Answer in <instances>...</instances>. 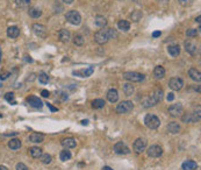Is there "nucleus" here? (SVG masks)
Segmentation results:
<instances>
[{"mask_svg":"<svg viewBox=\"0 0 201 170\" xmlns=\"http://www.w3.org/2000/svg\"><path fill=\"white\" fill-rule=\"evenodd\" d=\"M123 78L130 83H138L144 79V75L140 72H135V71H127L123 74Z\"/></svg>","mask_w":201,"mask_h":170,"instance_id":"4","label":"nucleus"},{"mask_svg":"<svg viewBox=\"0 0 201 170\" xmlns=\"http://www.w3.org/2000/svg\"><path fill=\"white\" fill-rule=\"evenodd\" d=\"M184 112V107L183 105L178 103V104H172V105L169 107V114L171 117H178V115H181Z\"/></svg>","mask_w":201,"mask_h":170,"instance_id":"9","label":"nucleus"},{"mask_svg":"<svg viewBox=\"0 0 201 170\" xmlns=\"http://www.w3.org/2000/svg\"><path fill=\"white\" fill-rule=\"evenodd\" d=\"M26 61L27 62H33V59H30V56H26Z\"/></svg>","mask_w":201,"mask_h":170,"instance_id":"51","label":"nucleus"},{"mask_svg":"<svg viewBox=\"0 0 201 170\" xmlns=\"http://www.w3.org/2000/svg\"><path fill=\"white\" fill-rule=\"evenodd\" d=\"M167 130L170 133H172V134H177V133H179V130H180V126H179L178 123L171 121V123H167Z\"/></svg>","mask_w":201,"mask_h":170,"instance_id":"22","label":"nucleus"},{"mask_svg":"<svg viewBox=\"0 0 201 170\" xmlns=\"http://www.w3.org/2000/svg\"><path fill=\"white\" fill-rule=\"evenodd\" d=\"M183 121L184 123H192V114L191 113H186L183 117Z\"/></svg>","mask_w":201,"mask_h":170,"instance_id":"42","label":"nucleus"},{"mask_svg":"<svg viewBox=\"0 0 201 170\" xmlns=\"http://www.w3.org/2000/svg\"><path fill=\"white\" fill-rule=\"evenodd\" d=\"M147 153H148V156H150V157H159L163 154V148L158 145H152L148 148Z\"/></svg>","mask_w":201,"mask_h":170,"instance_id":"11","label":"nucleus"},{"mask_svg":"<svg viewBox=\"0 0 201 170\" xmlns=\"http://www.w3.org/2000/svg\"><path fill=\"white\" fill-rule=\"evenodd\" d=\"M17 170H29V169H28V167H27L26 164L20 162V163L17 164Z\"/></svg>","mask_w":201,"mask_h":170,"instance_id":"43","label":"nucleus"},{"mask_svg":"<svg viewBox=\"0 0 201 170\" xmlns=\"http://www.w3.org/2000/svg\"><path fill=\"white\" fill-rule=\"evenodd\" d=\"M179 4L180 5H183V6H188L191 5V2H192V0H178Z\"/></svg>","mask_w":201,"mask_h":170,"instance_id":"44","label":"nucleus"},{"mask_svg":"<svg viewBox=\"0 0 201 170\" xmlns=\"http://www.w3.org/2000/svg\"><path fill=\"white\" fill-rule=\"evenodd\" d=\"M41 94H42V97H44V98H47V97H49V96H50V92H49L48 90H42V92H41Z\"/></svg>","mask_w":201,"mask_h":170,"instance_id":"45","label":"nucleus"},{"mask_svg":"<svg viewBox=\"0 0 201 170\" xmlns=\"http://www.w3.org/2000/svg\"><path fill=\"white\" fill-rule=\"evenodd\" d=\"M93 71H94V68L93 66H88L87 69H80V70L73 71V75L79 77H88L92 75Z\"/></svg>","mask_w":201,"mask_h":170,"instance_id":"15","label":"nucleus"},{"mask_svg":"<svg viewBox=\"0 0 201 170\" xmlns=\"http://www.w3.org/2000/svg\"><path fill=\"white\" fill-rule=\"evenodd\" d=\"M188 76L193 79V81H195V82H200L201 81V74L199 70H196L195 68H191L190 70H188Z\"/></svg>","mask_w":201,"mask_h":170,"instance_id":"20","label":"nucleus"},{"mask_svg":"<svg viewBox=\"0 0 201 170\" xmlns=\"http://www.w3.org/2000/svg\"><path fill=\"white\" fill-rule=\"evenodd\" d=\"M105 100L103 99H94L92 101V107L93 108H102L103 106H105Z\"/></svg>","mask_w":201,"mask_h":170,"instance_id":"33","label":"nucleus"},{"mask_svg":"<svg viewBox=\"0 0 201 170\" xmlns=\"http://www.w3.org/2000/svg\"><path fill=\"white\" fill-rule=\"evenodd\" d=\"M59 157H61V160H62L63 162L69 161L70 158H71V153H70V150H68V149H64V150H62L61 154H59Z\"/></svg>","mask_w":201,"mask_h":170,"instance_id":"32","label":"nucleus"},{"mask_svg":"<svg viewBox=\"0 0 201 170\" xmlns=\"http://www.w3.org/2000/svg\"><path fill=\"white\" fill-rule=\"evenodd\" d=\"M102 170H113V169H112L110 167H107V165H106V167H103L102 168Z\"/></svg>","mask_w":201,"mask_h":170,"instance_id":"52","label":"nucleus"},{"mask_svg":"<svg viewBox=\"0 0 201 170\" xmlns=\"http://www.w3.org/2000/svg\"><path fill=\"white\" fill-rule=\"evenodd\" d=\"M134 108V104L129 100H125V101H121L119 105L116 106V112L120 113V114H126L129 113Z\"/></svg>","mask_w":201,"mask_h":170,"instance_id":"6","label":"nucleus"},{"mask_svg":"<svg viewBox=\"0 0 201 170\" xmlns=\"http://www.w3.org/2000/svg\"><path fill=\"white\" fill-rule=\"evenodd\" d=\"M154 75H155L156 78L161 79V78L165 76V69L163 66H161V65H158V66H156L155 70H154Z\"/></svg>","mask_w":201,"mask_h":170,"instance_id":"28","label":"nucleus"},{"mask_svg":"<svg viewBox=\"0 0 201 170\" xmlns=\"http://www.w3.org/2000/svg\"><path fill=\"white\" fill-rule=\"evenodd\" d=\"M117 37V32L114 28H106V29H100L94 34V40L99 44H105L110 40V39H116Z\"/></svg>","mask_w":201,"mask_h":170,"instance_id":"1","label":"nucleus"},{"mask_svg":"<svg viewBox=\"0 0 201 170\" xmlns=\"http://www.w3.org/2000/svg\"><path fill=\"white\" fill-rule=\"evenodd\" d=\"M65 19L69 24L75 25V26H78L81 22V15L77 11H69L65 14Z\"/></svg>","mask_w":201,"mask_h":170,"instance_id":"5","label":"nucleus"},{"mask_svg":"<svg viewBox=\"0 0 201 170\" xmlns=\"http://www.w3.org/2000/svg\"><path fill=\"white\" fill-rule=\"evenodd\" d=\"M20 35V29L17 28V26H11L7 29V36L11 39H17V36Z\"/></svg>","mask_w":201,"mask_h":170,"instance_id":"17","label":"nucleus"},{"mask_svg":"<svg viewBox=\"0 0 201 170\" xmlns=\"http://www.w3.org/2000/svg\"><path fill=\"white\" fill-rule=\"evenodd\" d=\"M169 86L172 89L173 91H179L184 86V81L181 78H179V77H173L169 82Z\"/></svg>","mask_w":201,"mask_h":170,"instance_id":"8","label":"nucleus"},{"mask_svg":"<svg viewBox=\"0 0 201 170\" xmlns=\"http://www.w3.org/2000/svg\"><path fill=\"white\" fill-rule=\"evenodd\" d=\"M184 47H185V50L187 51V53L190 54V55H196V54L199 53V48H198V44H196L195 42L191 41V40H187V41H185L184 43Z\"/></svg>","mask_w":201,"mask_h":170,"instance_id":"7","label":"nucleus"},{"mask_svg":"<svg viewBox=\"0 0 201 170\" xmlns=\"http://www.w3.org/2000/svg\"><path fill=\"white\" fill-rule=\"evenodd\" d=\"M181 168H183V170H196L198 169V163L193 160H187L183 163Z\"/></svg>","mask_w":201,"mask_h":170,"instance_id":"16","label":"nucleus"},{"mask_svg":"<svg viewBox=\"0 0 201 170\" xmlns=\"http://www.w3.org/2000/svg\"><path fill=\"white\" fill-rule=\"evenodd\" d=\"M62 146L65 148V149H69V148H75L76 147V140L75 139H72V138H66V139H64L62 140Z\"/></svg>","mask_w":201,"mask_h":170,"instance_id":"21","label":"nucleus"},{"mask_svg":"<svg viewBox=\"0 0 201 170\" xmlns=\"http://www.w3.org/2000/svg\"><path fill=\"white\" fill-rule=\"evenodd\" d=\"M161 32H154V33H152V36H154V37H158V36H161Z\"/></svg>","mask_w":201,"mask_h":170,"instance_id":"48","label":"nucleus"},{"mask_svg":"<svg viewBox=\"0 0 201 170\" xmlns=\"http://www.w3.org/2000/svg\"><path fill=\"white\" fill-rule=\"evenodd\" d=\"M163 97H164V92H163V90L159 88L155 89V90L152 91L151 96L144 101V106H145V107H150V106L157 105L158 103H161L162 100H163Z\"/></svg>","mask_w":201,"mask_h":170,"instance_id":"2","label":"nucleus"},{"mask_svg":"<svg viewBox=\"0 0 201 170\" xmlns=\"http://www.w3.org/2000/svg\"><path fill=\"white\" fill-rule=\"evenodd\" d=\"M29 154L33 158H40L43 153H42V149L39 147H32V148H29Z\"/></svg>","mask_w":201,"mask_h":170,"instance_id":"25","label":"nucleus"},{"mask_svg":"<svg viewBox=\"0 0 201 170\" xmlns=\"http://www.w3.org/2000/svg\"><path fill=\"white\" fill-rule=\"evenodd\" d=\"M5 99L7 100V101H9V103H12L13 105H15V100H14V93L13 92H8V93L5 94Z\"/></svg>","mask_w":201,"mask_h":170,"instance_id":"40","label":"nucleus"},{"mask_svg":"<svg viewBox=\"0 0 201 170\" xmlns=\"http://www.w3.org/2000/svg\"><path fill=\"white\" fill-rule=\"evenodd\" d=\"M73 43L76 46H83L84 44V37L81 35H76L73 39Z\"/></svg>","mask_w":201,"mask_h":170,"instance_id":"39","label":"nucleus"},{"mask_svg":"<svg viewBox=\"0 0 201 170\" xmlns=\"http://www.w3.org/2000/svg\"><path fill=\"white\" fill-rule=\"evenodd\" d=\"M58 35H59V40L62 42H69L70 41V32L68 29H61L58 32Z\"/></svg>","mask_w":201,"mask_h":170,"instance_id":"26","label":"nucleus"},{"mask_svg":"<svg viewBox=\"0 0 201 170\" xmlns=\"http://www.w3.org/2000/svg\"><path fill=\"white\" fill-rule=\"evenodd\" d=\"M114 152L120 155H125V154H129L130 149L125 142H117L114 145Z\"/></svg>","mask_w":201,"mask_h":170,"instance_id":"13","label":"nucleus"},{"mask_svg":"<svg viewBox=\"0 0 201 170\" xmlns=\"http://www.w3.org/2000/svg\"><path fill=\"white\" fill-rule=\"evenodd\" d=\"M117 27H119V29L123 30V32H128L129 28H130V24L127 20H120L117 22Z\"/></svg>","mask_w":201,"mask_h":170,"instance_id":"30","label":"nucleus"},{"mask_svg":"<svg viewBox=\"0 0 201 170\" xmlns=\"http://www.w3.org/2000/svg\"><path fill=\"white\" fill-rule=\"evenodd\" d=\"M29 15L32 17V18H40L41 15H42V11H41L40 8H36V7H32V8H29Z\"/></svg>","mask_w":201,"mask_h":170,"instance_id":"29","label":"nucleus"},{"mask_svg":"<svg viewBox=\"0 0 201 170\" xmlns=\"http://www.w3.org/2000/svg\"><path fill=\"white\" fill-rule=\"evenodd\" d=\"M0 170H7V168L4 167V165H0Z\"/></svg>","mask_w":201,"mask_h":170,"instance_id":"53","label":"nucleus"},{"mask_svg":"<svg viewBox=\"0 0 201 170\" xmlns=\"http://www.w3.org/2000/svg\"><path fill=\"white\" fill-rule=\"evenodd\" d=\"M123 92L126 96H132L134 93V86L132 85V83H126L125 85H123Z\"/></svg>","mask_w":201,"mask_h":170,"instance_id":"31","label":"nucleus"},{"mask_svg":"<svg viewBox=\"0 0 201 170\" xmlns=\"http://www.w3.org/2000/svg\"><path fill=\"white\" fill-rule=\"evenodd\" d=\"M134 150L140 154V153H143L147 148V140L145 139H142V138H138L137 140L134 142Z\"/></svg>","mask_w":201,"mask_h":170,"instance_id":"12","label":"nucleus"},{"mask_svg":"<svg viewBox=\"0 0 201 170\" xmlns=\"http://www.w3.org/2000/svg\"><path fill=\"white\" fill-rule=\"evenodd\" d=\"M94 24H95V26H98L99 28H105L107 26V20L102 15H97L94 19Z\"/></svg>","mask_w":201,"mask_h":170,"instance_id":"23","label":"nucleus"},{"mask_svg":"<svg viewBox=\"0 0 201 170\" xmlns=\"http://www.w3.org/2000/svg\"><path fill=\"white\" fill-rule=\"evenodd\" d=\"M64 4H66V5H71L72 2H73V0H63Z\"/></svg>","mask_w":201,"mask_h":170,"instance_id":"49","label":"nucleus"},{"mask_svg":"<svg viewBox=\"0 0 201 170\" xmlns=\"http://www.w3.org/2000/svg\"><path fill=\"white\" fill-rule=\"evenodd\" d=\"M192 114V123H196V121H200V107H198L194 113H191Z\"/></svg>","mask_w":201,"mask_h":170,"instance_id":"38","label":"nucleus"},{"mask_svg":"<svg viewBox=\"0 0 201 170\" xmlns=\"http://www.w3.org/2000/svg\"><path fill=\"white\" fill-rule=\"evenodd\" d=\"M41 160V162L42 163H44V164H49L50 162H51V155H49V154H42V156L40 157Z\"/></svg>","mask_w":201,"mask_h":170,"instance_id":"35","label":"nucleus"},{"mask_svg":"<svg viewBox=\"0 0 201 170\" xmlns=\"http://www.w3.org/2000/svg\"><path fill=\"white\" fill-rule=\"evenodd\" d=\"M15 2H17V5L19 7H21V8H26V7L29 6L30 0H15Z\"/></svg>","mask_w":201,"mask_h":170,"instance_id":"37","label":"nucleus"},{"mask_svg":"<svg viewBox=\"0 0 201 170\" xmlns=\"http://www.w3.org/2000/svg\"><path fill=\"white\" fill-rule=\"evenodd\" d=\"M32 28H33V32H34L35 34L39 36V37H42V39H46V37H47V34H48V32H47V27H46V26H43V25H40V24H34Z\"/></svg>","mask_w":201,"mask_h":170,"instance_id":"10","label":"nucleus"},{"mask_svg":"<svg viewBox=\"0 0 201 170\" xmlns=\"http://www.w3.org/2000/svg\"><path fill=\"white\" fill-rule=\"evenodd\" d=\"M43 140H44V135L41 134V133H32L29 135V141L30 142L40 143V142H43Z\"/></svg>","mask_w":201,"mask_h":170,"instance_id":"19","label":"nucleus"},{"mask_svg":"<svg viewBox=\"0 0 201 170\" xmlns=\"http://www.w3.org/2000/svg\"><path fill=\"white\" fill-rule=\"evenodd\" d=\"M107 99L110 103H116L119 100V93H117V91L115 89L108 90V92H107Z\"/></svg>","mask_w":201,"mask_h":170,"instance_id":"18","label":"nucleus"},{"mask_svg":"<svg viewBox=\"0 0 201 170\" xmlns=\"http://www.w3.org/2000/svg\"><path fill=\"white\" fill-rule=\"evenodd\" d=\"M166 99H167V101H172L173 99H174V94L171 92V93H169L167 94V97H166Z\"/></svg>","mask_w":201,"mask_h":170,"instance_id":"46","label":"nucleus"},{"mask_svg":"<svg viewBox=\"0 0 201 170\" xmlns=\"http://www.w3.org/2000/svg\"><path fill=\"white\" fill-rule=\"evenodd\" d=\"M8 76H9V72H5V74L0 75V79H2V81H4V79H6V78H7Z\"/></svg>","mask_w":201,"mask_h":170,"instance_id":"47","label":"nucleus"},{"mask_svg":"<svg viewBox=\"0 0 201 170\" xmlns=\"http://www.w3.org/2000/svg\"><path fill=\"white\" fill-rule=\"evenodd\" d=\"M199 34V30L198 29H194V28H191V29H187L186 32V35L188 36V37H194Z\"/></svg>","mask_w":201,"mask_h":170,"instance_id":"41","label":"nucleus"},{"mask_svg":"<svg viewBox=\"0 0 201 170\" xmlns=\"http://www.w3.org/2000/svg\"><path fill=\"white\" fill-rule=\"evenodd\" d=\"M27 101L29 103V105L32 106V107H34V108H42V106H43L42 100H41L39 97H35V96L28 97V98H27Z\"/></svg>","mask_w":201,"mask_h":170,"instance_id":"14","label":"nucleus"},{"mask_svg":"<svg viewBox=\"0 0 201 170\" xmlns=\"http://www.w3.org/2000/svg\"><path fill=\"white\" fill-rule=\"evenodd\" d=\"M200 15H199V17H198V18H196V21H198V22H199V24H200Z\"/></svg>","mask_w":201,"mask_h":170,"instance_id":"54","label":"nucleus"},{"mask_svg":"<svg viewBox=\"0 0 201 170\" xmlns=\"http://www.w3.org/2000/svg\"><path fill=\"white\" fill-rule=\"evenodd\" d=\"M144 123L145 126L150 129H157L161 125V120L159 118L155 115V114H147L144 118Z\"/></svg>","mask_w":201,"mask_h":170,"instance_id":"3","label":"nucleus"},{"mask_svg":"<svg viewBox=\"0 0 201 170\" xmlns=\"http://www.w3.org/2000/svg\"><path fill=\"white\" fill-rule=\"evenodd\" d=\"M8 147L12 150H17L21 147V141H20V139H11L8 141Z\"/></svg>","mask_w":201,"mask_h":170,"instance_id":"27","label":"nucleus"},{"mask_svg":"<svg viewBox=\"0 0 201 170\" xmlns=\"http://www.w3.org/2000/svg\"><path fill=\"white\" fill-rule=\"evenodd\" d=\"M167 53L170 54L172 57H177L179 54H180V47H179L178 44H171V46H169V48H167Z\"/></svg>","mask_w":201,"mask_h":170,"instance_id":"24","label":"nucleus"},{"mask_svg":"<svg viewBox=\"0 0 201 170\" xmlns=\"http://www.w3.org/2000/svg\"><path fill=\"white\" fill-rule=\"evenodd\" d=\"M48 106L50 107V110H51V111H57V108H56V107H54V106H51L50 104H48Z\"/></svg>","mask_w":201,"mask_h":170,"instance_id":"50","label":"nucleus"},{"mask_svg":"<svg viewBox=\"0 0 201 170\" xmlns=\"http://www.w3.org/2000/svg\"><path fill=\"white\" fill-rule=\"evenodd\" d=\"M142 12L141 11H134V12L132 13V15H130V18H132V21H135V22H137V21H140L141 20V18H142Z\"/></svg>","mask_w":201,"mask_h":170,"instance_id":"34","label":"nucleus"},{"mask_svg":"<svg viewBox=\"0 0 201 170\" xmlns=\"http://www.w3.org/2000/svg\"><path fill=\"white\" fill-rule=\"evenodd\" d=\"M39 82L41 84H47V83L49 82V76L47 75L46 72H41L40 75H39Z\"/></svg>","mask_w":201,"mask_h":170,"instance_id":"36","label":"nucleus"}]
</instances>
